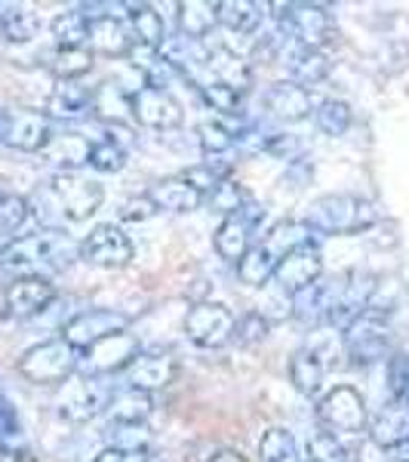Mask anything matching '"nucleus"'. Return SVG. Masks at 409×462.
<instances>
[{
	"mask_svg": "<svg viewBox=\"0 0 409 462\" xmlns=\"http://www.w3.org/2000/svg\"><path fill=\"white\" fill-rule=\"evenodd\" d=\"M102 200H105V191L99 182L77 173H56L34 191L28 210H34L47 228L62 231V226L89 219L102 207Z\"/></svg>",
	"mask_w": 409,
	"mask_h": 462,
	"instance_id": "1",
	"label": "nucleus"
},
{
	"mask_svg": "<svg viewBox=\"0 0 409 462\" xmlns=\"http://www.w3.org/2000/svg\"><path fill=\"white\" fill-rule=\"evenodd\" d=\"M74 259H80V244L56 228L13 237L0 250V268L16 278H47V274L68 268Z\"/></svg>",
	"mask_w": 409,
	"mask_h": 462,
	"instance_id": "2",
	"label": "nucleus"
},
{
	"mask_svg": "<svg viewBox=\"0 0 409 462\" xmlns=\"http://www.w3.org/2000/svg\"><path fill=\"white\" fill-rule=\"evenodd\" d=\"M304 222L321 235H360L376 226V207L357 195H326L314 200Z\"/></svg>",
	"mask_w": 409,
	"mask_h": 462,
	"instance_id": "3",
	"label": "nucleus"
},
{
	"mask_svg": "<svg viewBox=\"0 0 409 462\" xmlns=\"http://www.w3.org/2000/svg\"><path fill=\"white\" fill-rule=\"evenodd\" d=\"M391 337H394L391 318L378 309H363L360 315H354L345 324L341 346H345V355L351 357L354 367H369V364L382 361L388 355Z\"/></svg>",
	"mask_w": 409,
	"mask_h": 462,
	"instance_id": "4",
	"label": "nucleus"
},
{
	"mask_svg": "<svg viewBox=\"0 0 409 462\" xmlns=\"http://www.w3.org/2000/svg\"><path fill=\"white\" fill-rule=\"evenodd\" d=\"M80 364V352L62 337L32 346L19 357V374L34 385H62L74 376Z\"/></svg>",
	"mask_w": 409,
	"mask_h": 462,
	"instance_id": "5",
	"label": "nucleus"
},
{
	"mask_svg": "<svg viewBox=\"0 0 409 462\" xmlns=\"http://www.w3.org/2000/svg\"><path fill=\"white\" fill-rule=\"evenodd\" d=\"M268 10H277L280 28L299 41V47L323 50L332 41V16L321 4H268Z\"/></svg>",
	"mask_w": 409,
	"mask_h": 462,
	"instance_id": "6",
	"label": "nucleus"
},
{
	"mask_svg": "<svg viewBox=\"0 0 409 462\" xmlns=\"http://www.w3.org/2000/svg\"><path fill=\"white\" fill-rule=\"evenodd\" d=\"M317 422L332 435H357L369 426L367 401L351 385H336L317 401Z\"/></svg>",
	"mask_w": 409,
	"mask_h": 462,
	"instance_id": "7",
	"label": "nucleus"
},
{
	"mask_svg": "<svg viewBox=\"0 0 409 462\" xmlns=\"http://www.w3.org/2000/svg\"><path fill=\"white\" fill-rule=\"evenodd\" d=\"M111 392L99 376H71L59 385V413L68 422H89L105 413Z\"/></svg>",
	"mask_w": 409,
	"mask_h": 462,
	"instance_id": "8",
	"label": "nucleus"
},
{
	"mask_svg": "<svg viewBox=\"0 0 409 462\" xmlns=\"http://www.w3.org/2000/svg\"><path fill=\"white\" fill-rule=\"evenodd\" d=\"M142 352V346H139V339L132 337L130 330L123 333H114V337L95 342V346H89L86 352H80V364L77 370H84V376H99L105 379L111 374H117V370H126L132 364V357Z\"/></svg>",
	"mask_w": 409,
	"mask_h": 462,
	"instance_id": "9",
	"label": "nucleus"
},
{
	"mask_svg": "<svg viewBox=\"0 0 409 462\" xmlns=\"http://www.w3.org/2000/svg\"><path fill=\"white\" fill-rule=\"evenodd\" d=\"M234 315L222 302H197L185 315V337L200 348H222L232 342Z\"/></svg>",
	"mask_w": 409,
	"mask_h": 462,
	"instance_id": "10",
	"label": "nucleus"
},
{
	"mask_svg": "<svg viewBox=\"0 0 409 462\" xmlns=\"http://www.w3.org/2000/svg\"><path fill=\"white\" fill-rule=\"evenodd\" d=\"M130 330V315L123 311H111V309H89L74 315L68 324L62 327V339L74 346L77 352H86L95 342L114 337V333Z\"/></svg>",
	"mask_w": 409,
	"mask_h": 462,
	"instance_id": "11",
	"label": "nucleus"
},
{
	"mask_svg": "<svg viewBox=\"0 0 409 462\" xmlns=\"http://www.w3.org/2000/svg\"><path fill=\"white\" fill-rule=\"evenodd\" d=\"M130 111H132V121L151 126V130H176V126H182L185 121L182 102H178L169 89H158V87L132 89Z\"/></svg>",
	"mask_w": 409,
	"mask_h": 462,
	"instance_id": "12",
	"label": "nucleus"
},
{
	"mask_svg": "<svg viewBox=\"0 0 409 462\" xmlns=\"http://www.w3.org/2000/svg\"><path fill=\"white\" fill-rule=\"evenodd\" d=\"M262 219H265V210L252 204V200L243 204V210L225 216L222 226L215 228V237H213L215 253H219L225 263L237 265L243 256H247V250L252 247V231L259 228V222Z\"/></svg>",
	"mask_w": 409,
	"mask_h": 462,
	"instance_id": "13",
	"label": "nucleus"
},
{
	"mask_svg": "<svg viewBox=\"0 0 409 462\" xmlns=\"http://www.w3.org/2000/svg\"><path fill=\"white\" fill-rule=\"evenodd\" d=\"M132 256H136V247L114 222L95 226L80 241V259L95 268H126L132 263Z\"/></svg>",
	"mask_w": 409,
	"mask_h": 462,
	"instance_id": "14",
	"label": "nucleus"
},
{
	"mask_svg": "<svg viewBox=\"0 0 409 462\" xmlns=\"http://www.w3.org/2000/svg\"><path fill=\"white\" fill-rule=\"evenodd\" d=\"M126 374V385L139 392H160L169 389L178 376V357L169 352V348H148V352H139L132 357V364L123 370Z\"/></svg>",
	"mask_w": 409,
	"mask_h": 462,
	"instance_id": "15",
	"label": "nucleus"
},
{
	"mask_svg": "<svg viewBox=\"0 0 409 462\" xmlns=\"http://www.w3.org/2000/svg\"><path fill=\"white\" fill-rule=\"evenodd\" d=\"M53 121L43 111H4V136L0 143L19 152H43L53 139Z\"/></svg>",
	"mask_w": 409,
	"mask_h": 462,
	"instance_id": "16",
	"label": "nucleus"
},
{
	"mask_svg": "<svg viewBox=\"0 0 409 462\" xmlns=\"http://www.w3.org/2000/svg\"><path fill=\"white\" fill-rule=\"evenodd\" d=\"M321 278H323V256L317 247L299 250V253H293V256L280 259L277 272H274V284L289 296L304 293V290L314 287Z\"/></svg>",
	"mask_w": 409,
	"mask_h": 462,
	"instance_id": "17",
	"label": "nucleus"
},
{
	"mask_svg": "<svg viewBox=\"0 0 409 462\" xmlns=\"http://www.w3.org/2000/svg\"><path fill=\"white\" fill-rule=\"evenodd\" d=\"M56 300V284L50 278H16L4 290V309L13 318L41 315Z\"/></svg>",
	"mask_w": 409,
	"mask_h": 462,
	"instance_id": "18",
	"label": "nucleus"
},
{
	"mask_svg": "<svg viewBox=\"0 0 409 462\" xmlns=\"http://www.w3.org/2000/svg\"><path fill=\"white\" fill-rule=\"evenodd\" d=\"M132 34L130 25L117 16H99L89 22V34H86V50L93 56H108V59H126V53L132 50Z\"/></svg>",
	"mask_w": 409,
	"mask_h": 462,
	"instance_id": "19",
	"label": "nucleus"
},
{
	"mask_svg": "<svg viewBox=\"0 0 409 462\" xmlns=\"http://www.w3.org/2000/svg\"><path fill=\"white\" fill-rule=\"evenodd\" d=\"M265 108H268V115L277 117V121L299 124L304 117H311L314 99H311V93L304 87L293 84V80H280V84H274L265 93Z\"/></svg>",
	"mask_w": 409,
	"mask_h": 462,
	"instance_id": "20",
	"label": "nucleus"
},
{
	"mask_svg": "<svg viewBox=\"0 0 409 462\" xmlns=\"http://www.w3.org/2000/svg\"><path fill=\"white\" fill-rule=\"evenodd\" d=\"M314 235L317 231L304 219H284V222H277V226L268 228L265 241H259V244H262V247L280 263V259L293 256V253L314 247Z\"/></svg>",
	"mask_w": 409,
	"mask_h": 462,
	"instance_id": "21",
	"label": "nucleus"
},
{
	"mask_svg": "<svg viewBox=\"0 0 409 462\" xmlns=\"http://www.w3.org/2000/svg\"><path fill=\"white\" fill-rule=\"evenodd\" d=\"M204 69H206V74H210L206 80H215V84H225V87H232V89H241V93H247L250 84H252L250 62L243 56L232 53V50H225V47L206 50Z\"/></svg>",
	"mask_w": 409,
	"mask_h": 462,
	"instance_id": "22",
	"label": "nucleus"
},
{
	"mask_svg": "<svg viewBox=\"0 0 409 462\" xmlns=\"http://www.w3.org/2000/svg\"><path fill=\"white\" fill-rule=\"evenodd\" d=\"M148 200H151L158 210H169V213H191V210H200L204 204V195L188 185L182 176H169V179H160L148 189Z\"/></svg>",
	"mask_w": 409,
	"mask_h": 462,
	"instance_id": "23",
	"label": "nucleus"
},
{
	"mask_svg": "<svg viewBox=\"0 0 409 462\" xmlns=\"http://www.w3.org/2000/svg\"><path fill=\"white\" fill-rule=\"evenodd\" d=\"M369 438H373L376 447L382 450H391L397 444L409 441V404H397L391 401L388 407H382L378 413L369 420Z\"/></svg>",
	"mask_w": 409,
	"mask_h": 462,
	"instance_id": "24",
	"label": "nucleus"
},
{
	"mask_svg": "<svg viewBox=\"0 0 409 462\" xmlns=\"http://www.w3.org/2000/svg\"><path fill=\"white\" fill-rule=\"evenodd\" d=\"M268 4H256V0H219L215 4V19L228 34L256 37L259 25L265 19Z\"/></svg>",
	"mask_w": 409,
	"mask_h": 462,
	"instance_id": "25",
	"label": "nucleus"
},
{
	"mask_svg": "<svg viewBox=\"0 0 409 462\" xmlns=\"http://www.w3.org/2000/svg\"><path fill=\"white\" fill-rule=\"evenodd\" d=\"M89 152H93V143L80 133H53L50 145L43 148L50 163H56L62 173H74V170L89 163Z\"/></svg>",
	"mask_w": 409,
	"mask_h": 462,
	"instance_id": "26",
	"label": "nucleus"
},
{
	"mask_svg": "<svg viewBox=\"0 0 409 462\" xmlns=\"http://www.w3.org/2000/svg\"><path fill=\"white\" fill-rule=\"evenodd\" d=\"M43 115L53 121V117H62V121H74V117L93 115V89H84L71 80V84H62L53 89L47 102V111Z\"/></svg>",
	"mask_w": 409,
	"mask_h": 462,
	"instance_id": "27",
	"label": "nucleus"
},
{
	"mask_svg": "<svg viewBox=\"0 0 409 462\" xmlns=\"http://www.w3.org/2000/svg\"><path fill=\"white\" fill-rule=\"evenodd\" d=\"M126 10H130V22L126 25H130L132 41L154 50H160L167 43V25H163L160 13L151 4H126Z\"/></svg>",
	"mask_w": 409,
	"mask_h": 462,
	"instance_id": "28",
	"label": "nucleus"
},
{
	"mask_svg": "<svg viewBox=\"0 0 409 462\" xmlns=\"http://www.w3.org/2000/svg\"><path fill=\"white\" fill-rule=\"evenodd\" d=\"M286 69H289V78H293V84L299 87H314L326 80V74H330V56L323 53V50H308V47H295L293 53L286 56Z\"/></svg>",
	"mask_w": 409,
	"mask_h": 462,
	"instance_id": "29",
	"label": "nucleus"
},
{
	"mask_svg": "<svg viewBox=\"0 0 409 462\" xmlns=\"http://www.w3.org/2000/svg\"><path fill=\"white\" fill-rule=\"evenodd\" d=\"M151 410H154L151 394L126 385V389L111 394L105 413H108V422H132V426H139V422H148Z\"/></svg>",
	"mask_w": 409,
	"mask_h": 462,
	"instance_id": "30",
	"label": "nucleus"
},
{
	"mask_svg": "<svg viewBox=\"0 0 409 462\" xmlns=\"http://www.w3.org/2000/svg\"><path fill=\"white\" fill-rule=\"evenodd\" d=\"M176 10H178V37H188V41H204L219 25L213 0H188V4H178Z\"/></svg>",
	"mask_w": 409,
	"mask_h": 462,
	"instance_id": "31",
	"label": "nucleus"
},
{
	"mask_svg": "<svg viewBox=\"0 0 409 462\" xmlns=\"http://www.w3.org/2000/svg\"><path fill=\"white\" fill-rule=\"evenodd\" d=\"M93 59L95 56L86 47H56L53 53H47V69L62 84H71L93 69Z\"/></svg>",
	"mask_w": 409,
	"mask_h": 462,
	"instance_id": "32",
	"label": "nucleus"
},
{
	"mask_svg": "<svg viewBox=\"0 0 409 462\" xmlns=\"http://www.w3.org/2000/svg\"><path fill=\"white\" fill-rule=\"evenodd\" d=\"M289 379H293L295 392L304 394V398H314L323 385V364L317 352H311V348L295 352L293 361H289Z\"/></svg>",
	"mask_w": 409,
	"mask_h": 462,
	"instance_id": "33",
	"label": "nucleus"
},
{
	"mask_svg": "<svg viewBox=\"0 0 409 462\" xmlns=\"http://www.w3.org/2000/svg\"><path fill=\"white\" fill-rule=\"evenodd\" d=\"M41 22L34 13H28L25 6L16 4H0V37L10 43H28L37 34Z\"/></svg>",
	"mask_w": 409,
	"mask_h": 462,
	"instance_id": "34",
	"label": "nucleus"
},
{
	"mask_svg": "<svg viewBox=\"0 0 409 462\" xmlns=\"http://www.w3.org/2000/svg\"><path fill=\"white\" fill-rule=\"evenodd\" d=\"M274 272H277V259H274L262 244H252V247L247 250V256L237 263V278L250 287L268 284V281L274 278Z\"/></svg>",
	"mask_w": 409,
	"mask_h": 462,
	"instance_id": "35",
	"label": "nucleus"
},
{
	"mask_svg": "<svg viewBox=\"0 0 409 462\" xmlns=\"http://www.w3.org/2000/svg\"><path fill=\"white\" fill-rule=\"evenodd\" d=\"M59 47H86V34H89V19L80 10L59 13L50 25Z\"/></svg>",
	"mask_w": 409,
	"mask_h": 462,
	"instance_id": "36",
	"label": "nucleus"
},
{
	"mask_svg": "<svg viewBox=\"0 0 409 462\" xmlns=\"http://www.w3.org/2000/svg\"><path fill=\"white\" fill-rule=\"evenodd\" d=\"M108 447H117V450H151V429L148 422H108L105 429Z\"/></svg>",
	"mask_w": 409,
	"mask_h": 462,
	"instance_id": "37",
	"label": "nucleus"
},
{
	"mask_svg": "<svg viewBox=\"0 0 409 462\" xmlns=\"http://www.w3.org/2000/svg\"><path fill=\"white\" fill-rule=\"evenodd\" d=\"M259 457L262 462H299V447L286 429H268L259 441Z\"/></svg>",
	"mask_w": 409,
	"mask_h": 462,
	"instance_id": "38",
	"label": "nucleus"
},
{
	"mask_svg": "<svg viewBox=\"0 0 409 462\" xmlns=\"http://www.w3.org/2000/svg\"><path fill=\"white\" fill-rule=\"evenodd\" d=\"M197 143H200V152H204L206 158H222V154L232 152V148L237 145V136L228 130L225 124L204 121V124H197Z\"/></svg>",
	"mask_w": 409,
	"mask_h": 462,
	"instance_id": "39",
	"label": "nucleus"
},
{
	"mask_svg": "<svg viewBox=\"0 0 409 462\" xmlns=\"http://www.w3.org/2000/svg\"><path fill=\"white\" fill-rule=\"evenodd\" d=\"M314 121L326 133V136H341V133H348V126H351L354 111H351L348 102H341V99H326V102L317 106Z\"/></svg>",
	"mask_w": 409,
	"mask_h": 462,
	"instance_id": "40",
	"label": "nucleus"
},
{
	"mask_svg": "<svg viewBox=\"0 0 409 462\" xmlns=\"http://www.w3.org/2000/svg\"><path fill=\"white\" fill-rule=\"evenodd\" d=\"M28 216H32V210H28L25 198L0 189V237L16 235V231L25 226Z\"/></svg>",
	"mask_w": 409,
	"mask_h": 462,
	"instance_id": "41",
	"label": "nucleus"
},
{
	"mask_svg": "<svg viewBox=\"0 0 409 462\" xmlns=\"http://www.w3.org/2000/svg\"><path fill=\"white\" fill-rule=\"evenodd\" d=\"M197 89H200L204 102L213 111H222V115H241V102H243L241 89H232V87H225V84H215V80H204V84H197Z\"/></svg>",
	"mask_w": 409,
	"mask_h": 462,
	"instance_id": "42",
	"label": "nucleus"
},
{
	"mask_svg": "<svg viewBox=\"0 0 409 462\" xmlns=\"http://www.w3.org/2000/svg\"><path fill=\"white\" fill-rule=\"evenodd\" d=\"M271 330V320H268L262 311H243L241 318H234V333L232 339L237 346H256L262 342Z\"/></svg>",
	"mask_w": 409,
	"mask_h": 462,
	"instance_id": "43",
	"label": "nucleus"
},
{
	"mask_svg": "<svg viewBox=\"0 0 409 462\" xmlns=\"http://www.w3.org/2000/svg\"><path fill=\"white\" fill-rule=\"evenodd\" d=\"M126 163V152L121 143L114 139H102V143H93V152H89V167L99 170V173H117Z\"/></svg>",
	"mask_w": 409,
	"mask_h": 462,
	"instance_id": "44",
	"label": "nucleus"
},
{
	"mask_svg": "<svg viewBox=\"0 0 409 462\" xmlns=\"http://www.w3.org/2000/svg\"><path fill=\"white\" fill-rule=\"evenodd\" d=\"M206 200H210V207H215L219 213L232 216L237 210H243V204L250 200V195L234 182V179H225V182H219L210 195H206Z\"/></svg>",
	"mask_w": 409,
	"mask_h": 462,
	"instance_id": "45",
	"label": "nucleus"
},
{
	"mask_svg": "<svg viewBox=\"0 0 409 462\" xmlns=\"http://www.w3.org/2000/svg\"><path fill=\"white\" fill-rule=\"evenodd\" d=\"M308 459L311 462H345L348 450L339 444V438L332 431H317L308 441Z\"/></svg>",
	"mask_w": 409,
	"mask_h": 462,
	"instance_id": "46",
	"label": "nucleus"
},
{
	"mask_svg": "<svg viewBox=\"0 0 409 462\" xmlns=\"http://www.w3.org/2000/svg\"><path fill=\"white\" fill-rule=\"evenodd\" d=\"M388 392L391 401L409 404V355L388 357Z\"/></svg>",
	"mask_w": 409,
	"mask_h": 462,
	"instance_id": "47",
	"label": "nucleus"
},
{
	"mask_svg": "<svg viewBox=\"0 0 409 462\" xmlns=\"http://www.w3.org/2000/svg\"><path fill=\"white\" fill-rule=\"evenodd\" d=\"M154 213H158V207L148 200V195H142V198L126 200L123 210H121V219H126V222H145V219H151Z\"/></svg>",
	"mask_w": 409,
	"mask_h": 462,
	"instance_id": "48",
	"label": "nucleus"
},
{
	"mask_svg": "<svg viewBox=\"0 0 409 462\" xmlns=\"http://www.w3.org/2000/svg\"><path fill=\"white\" fill-rule=\"evenodd\" d=\"M93 462H151V450H117V447H105Z\"/></svg>",
	"mask_w": 409,
	"mask_h": 462,
	"instance_id": "49",
	"label": "nucleus"
},
{
	"mask_svg": "<svg viewBox=\"0 0 409 462\" xmlns=\"http://www.w3.org/2000/svg\"><path fill=\"white\" fill-rule=\"evenodd\" d=\"M0 435L13 438L19 435V416H16V407L0 394Z\"/></svg>",
	"mask_w": 409,
	"mask_h": 462,
	"instance_id": "50",
	"label": "nucleus"
},
{
	"mask_svg": "<svg viewBox=\"0 0 409 462\" xmlns=\"http://www.w3.org/2000/svg\"><path fill=\"white\" fill-rule=\"evenodd\" d=\"M385 462H409V441L391 447V450H385Z\"/></svg>",
	"mask_w": 409,
	"mask_h": 462,
	"instance_id": "51",
	"label": "nucleus"
},
{
	"mask_svg": "<svg viewBox=\"0 0 409 462\" xmlns=\"http://www.w3.org/2000/svg\"><path fill=\"white\" fill-rule=\"evenodd\" d=\"M210 462H247V459H243L237 450H219V453H213Z\"/></svg>",
	"mask_w": 409,
	"mask_h": 462,
	"instance_id": "52",
	"label": "nucleus"
},
{
	"mask_svg": "<svg viewBox=\"0 0 409 462\" xmlns=\"http://www.w3.org/2000/svg\"><path fill=\"white\" fill-rule=\"evenodd\" d=\"M0 136H4V111H0Z\"/></svg>",
	"mask_w": 409,
	"mask_h": 462,
	"instance_id": "53",
	"label": "nucleus"
},
{
	"mask_svg": "<svg viewBox=\"0 0 409 462\" xmlns=\"http://www.w3.org/2000/svg\"><path fill=\"white\" fill-rule=\"evenodd\" d=\"M345 462H357V459H354V457H348V459H345Z\"/></svg>",
	"mask_w": 409,
	"mask_h": 462,
	"instance_id": "54",
	"label": "nucleus"
},
{
	"mask_svg": "<svg viewBox=\"0 0 409 462\" xmlns=\"http://www.w3.org/2000/svg\"><path fill=\"white\" fill-rule=\"evenodd\" d=\"M304 462H311V459H304Z\"/></svg>",
	"mask_w": 409,
	"mask_h": 462,
	"instance_id": "55",
	"label": "nucleus"
}]
</instances>
